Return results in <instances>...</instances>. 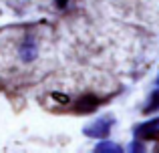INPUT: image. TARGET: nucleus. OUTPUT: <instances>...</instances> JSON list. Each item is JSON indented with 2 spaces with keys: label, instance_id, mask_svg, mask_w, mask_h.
<instances>
[{
  "label": "nucleus",
  "instance_id": "nucleus-1",
  "mask_svg": "<svg viewBox=\"0 0 159 153\" xmlns=\"http://www.w3.org/2000/svg\"><path fill=\"white\" fill-rule=\"evenodd\" d=\"M113 123H115V119H113L111 115H105V117H99L97 121H93L91 125H87L83 133H85L87 137H93V139H105L107 135L111 133Z\"/></svg>",
  "mask_w": 159,
  "mask_h": 153
},
{
  "label": "nucleus",
  "instance_id": "nucleus-2",
  "mask_svg": "<svg viewBox=\"0 0 159 153\" xmlns=\"http://www.w3.org/2000/svg\"><path fill=\"white\" fill-rule=\"evenodd\" d=\"M137 139H143V141H149V139H159V117L151 119L147 123H141L133 129Z\"/></svg>",
  "mask_w": 159,
  "mask_h": 153
},
{
  "label": "nucleus",
  "instance_id": "nucleus-3",
  "mask_svg": "<svg viewBox=\"0 0 159 153\" xmlns=\"http://www.w3.org/2000/svg\"><path fill=\"white\" fill-rule=\"evenodd\" d=\"M36 55H39V44H36V40L32 38V36H26V38L22 40V44H20V48H18V56L24 63H32V61L36 59Z\"/></svg>",
  "mask_w": 159,
  "mask_h": 153
},
{
  "label": "nucleus",
  "instance_id": "nucleus-4",
  "mask_svg": "<svg viewBox=\"0 0 159 153\" xmlns=\"http://www.w3.org/2000/svg\"><path fill=\"white\" fill-rule=\"evenodd\" d=\"M99 103L101 101H99L95 95H83V97L75 103V111H77V113H93L99 107Z\"/></svg>",
  "mask_w": 159,
  "mask_h": 153
},
{
  "label": "nucleus",
  "instance_id": "nucleus-5",
  "mask_svg": "<svg viewBox=\"0 0 159 153\" xmlns=\"http://www.w3.org/2000/svg\"><path fill=\"white\" fill-rule=\"evenodd\" d=\"M95 151H101V153H121L123 147L117 145V143H113V141H103V143H97V145H95Z\"/></svg>",
  "mask_w": 159,
  "mask_h": 153
},
{
  "label": "nucleus",
  "instance_id": "nucleus-6",
  "mask_svg": "<svg viewBox=\"0 0 159 153\" xmlns=\"http://www.w3.org/2000/svg\"><path fill=\"white\" fill-rule=\"evenodd\" d=\"M155 111H159V89H155L151 93V97H149V103L145 105L143 113L149 115V113H155Z\"/></svg>",
  "mask_w": 159,
  "mask_h": 153
},
{
  "label": "nucleus",
  "instance_id": "nucleus-7",
  "mask_svg": "<svg viewBox=\"0 0 159 153\" xmlns=\"http://www.w3.org/2000/svg\"><path fill=\"white\" fill-rule=\"evenodd\" d=\"M54 4H57V8H66V4H69V0H54Z\"/></svg>",
  "mask_w": 159,
  "mask_h": 153
},
{
  "label": "nucleus",
  "instance_id": "nucleus-8",
  "mask_svg": "<svg viewBox=\"0 0 159 153\" xmlns=\"http://www.w3.org/2000/svg\"><path fill=\"white\" fill-rule=\"evenodd\" d=\"M52 97H54V99H58V101H62V103L69 101V97H62V93H52Z\"/></svg>",
  "mask_w": 159,
  "mask_h": 153
},
{
  "label": "nucleus",
  "instance_id": "nucleus-9",
  "mask_svg": "<svg viewBox=\"0 0 159 153\" xmlns=\"http://www.w3.org/2000/svg\"><path fill=\"white\" fill-rule=\"evenodd\" d=\"M157 83H159V79H157Z\"/></svg>",
  "mask_w": 159,
  "mask_h": 153
}]
</instances>
